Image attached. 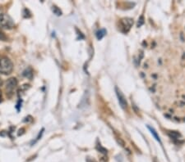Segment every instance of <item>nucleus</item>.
Segmentation results:
<instances>
[{"mask_svg":"<svg viewBox=\"0 0 185 162\" xmlns=\"http://www.w3.org/2000/svg\"><path fill=\"white\" fill-rule=\"evenodd\" d=\"M13 70V64L9 58L5 57H0V73L8 75Z\"/></svg>","mask_w":185,"mask_h":162,"instance_id":"1","label":"nucleus"},{"mask_svg":"<svg viewBox=\"0 0 185 162\" xmlns=\"http://www.w3.org/2000/svg\"><path fill=\"white\" fill-rule=\"evenodd\" d=\"M14 26V21L8 15L0 14V28L12 29Z\"/></svg>","mask_w":185,"mask_h":162,"instance_id":"2","label":"nucleus"},{"mask_svg":"<svg viewBox=\"0 0 185 162\" xmlns=\"http://www.w3.org/2000/svg\"><path fill=\"white\" fill-rule=\"evenodd\" d=\"M43 131H44V129H42V130H41V132L39 133V135H38V136H37L36 139V140H35V141H34L33 142H32V144H33V143H36V142L38 141V140H39V138H41V136H42V134H43Z\"/></svg>","mask_w":185,"mask_h":162,"instance_id":"11","label":"nucleus"},{"mask_svg":"<svg viewBox=\"0 0 185 162\" xmlns=\"http://www.w3.org/2000/svg\"><path fill=\"white\" fill-rule=\"evenodd\" d=\"M17 85V80L15 78L9 79L6 83V88L8 91H12Z\"/></svg>","mask_w":185,"mask_h":162,"instance_id":"5","label":"nucleus"},{"mask_svg":"<svg viewBox=\"0 0 185 162\" xmlns=\"http://www.w3.org/2000/svg\"><path fill=\"white\" fill-rule=\"evenodd\" d=\"M52 10H53V12H54V13H55V15H57V16L62 15V12H61V10L58 8V7L53 6V8H52Z\"/></svg>","mask_w":185,"mask_h":162,"instance_id":"9","label":"nucleus"},{"mask_svg":"<svg viewBox=\"0 0 185 162\" xmlns=\"http://www.w3.org/2000/svg\"><path fill=\"white\" fill-rule=\"evenodd\" d=\"M96 34L97 39H99V40H100V39H102L105 36V34H106V30H105V29H101V30H98Z\"/></svg>","mask_w":185,"mask_h":162,"instance_id":"7","label":"nucleus"},{"mask_svg":"<svg viewBox=\"0 0 185 162\" xmlns=\"http://www.w3.org/2000/svg\"><path fill=\"white\" fill-rule=\"evenodd\" d=\"M147 128H148L149 130L151 131V134H152L153 135V137H154V138H155V140H156V141L159 142H160V143L161 144V138H160V137L158 136L157 133H156V131H155V129H153V128H152L151 126H147Z\"/></svg>","mask_w":185,"mask_h":162,"instance_id":"6","label":"nucleus"},{"mask_svg":"<svg viewBox=\"0 0 185 162\" xmlns=\"http://www.w3.org/2000/svg\"><path fill=\"white\" fill-rule=\"evenodd\" d=\"M143 23H144V21H143V16H142L140 17L139 20H138V23H137V26H138V27L141 26H142V25H143Z\"/></svg>","mask_w":185,"mask_h":162,"instance_id":"12","label":"nucleus"},{"mask_svg":"<svg viewBox=\"0 0 185 162\" xmlns=\"http://www.w3.org/2000/svg\"><path fill=\"white\" fill-rule=\"evenodd\" d=\"M97 149L99 151H100V152L104 153V154H106V153H107V150H106V149H105V148H104V147H101L100 145V148H99V147H97Z\"/></svg>","mask_w":185,"mask_h":162,"instance_id":"10","label":"nucleus"},{"mask_svg":"<svg viewBox=\"0 0 185 162\" xmlns=\"http://www.w3.org/2000/svg\"><path fill=\"white\" fill-rule=\"evenodd\" d=\"M115 92L116 94H117V97H118V102H119V104L121 106V107L123 108V109H126V108L127 107V102L126 98H125L124 95L123 94L121 90L118 89L117 87L115 88Z\"/></svg>","mask_w":185,"mask_h":162,"instance_id":"3","label":"nucleus"},{"mask_svg":"<svg viewBox=\"0 0 185 162\" xmlns=\"http://www.w3.org/2000/svg\"><path fill=\"white\" fill-rule=\"evenodd\" d=\"M0 98H1V91H0ZM0 101H1V99H0Z\"/></svg>","mask_w":185,"mask_h":162,"instance_id":"14","label":"nucleus"},{"mask_svg":"<svg viewBox=\"0 0 185 162\" xmlns=\"http://www.w3.org/2000/svg\"><path fill=\"white\" fill-rule=\"evenodd\" d=\"M23 75H24V76H26V77H27V78H29V79L32 78V75H33V71H32L31 68H28V69L26 70L23 72Z\"/></svg>","mask_w":185,"mask_h":162,"instance_id":"8","label":"nucleus"},{"mask_svg":"<svg viewBox=\"0 0 185 162\" xmlns=\"http://www.w3.org/2000/svg\"><path fill=\"white\" fill-rule=\"evenodd\" d=\"M2 84H3V82H2V80H1V78H0V86L2 85Z\"/></svg>","mask_w":185,"mask_h":162,"instance_id":"13","label":"nucleus"},{"mask_svg":"<svg viewBox=\"0 0 185 162\" xmlns=\"http://www.w3.org/2000/svg\"><path fill=\"white\" fill-rule=\"evenodd\" d=\"M133 24V20L131 18H124L121 20V26L123 28H124V32H127L130 30Z\"/></svg>","mask_w":185,"mask_h":162,"instance_id":"4","label":"nucleus"}]
</instances>
